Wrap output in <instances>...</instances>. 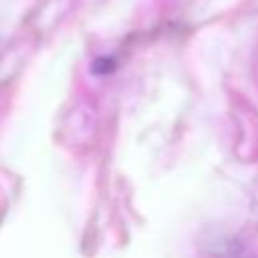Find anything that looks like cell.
Listing matches in <instances>:
<instances>
[{
  "label": "cell",
  "mask_w": 258,
  "mask_h": 258,
  "mask_svg": "<svg viewBox=\"0 0 258 258\" xmlns=\"http://www.w3.org/2000/svg\"><path fill=\"white\" fill-rule=\"evenodd\" d=\"M115 58H111V56H101V58H97L95 62H93V67H91V71L95 73V75H109L111 71H115Z\"/></svg>",
  "instance_id": "obj_1"
}]
</instances>
